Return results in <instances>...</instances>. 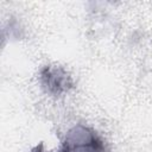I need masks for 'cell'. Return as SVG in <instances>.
<instances>
[{
  "mask_svg": "<svg viewBox=\"0 0 152 152\" xmlns=\"http://www.w3.org/2000/svg\"><path fill=\"white\" fill-rule=\"evenodd\" d=\"M59 152H108L103 138L91 127L77 124L65 134Z\"/></svg>",
  "mask_w": 152,
  "mask_h": 152,
  "instance_id": "1",
  "label": "cell"
},
{
  "mask_svg": "<svg viewBox=\"0 0 152 152\" xmlns=\"http://www.w3.org/2000/svg\"><path fill=\"white\" fill-rule=\"evenodd\" d=\"M39 83L43 90L50 96H62L74 87L70 74L59 65H45L39 71Z\"/></svg>",
  "mask_w": 152,
  "mask_h": 152,
  "instance_id": "2",
  "label": "cell"
},
{
  "mask_svg": "<svg viewBox=\"0 0 152 152\" xmlns=\"http://www.w3.org/2000/svg\"><path fill=\"white\" fill-rule=\"evenodd\" d=\"M31 152H49V151L45 148L44 142H39L38 145H36V146L31 150ZM57 152H59V151H57Z\"/></svg>",
  "mask_w": 152,
  "mask_h": 152,
  "instance_id": "3",
  "label": "cell"
}]
</instances>
